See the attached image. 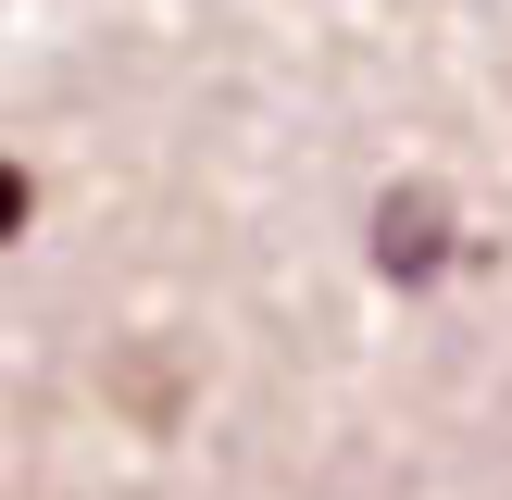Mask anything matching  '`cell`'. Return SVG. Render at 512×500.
<instances>
[{
	"mask_svg": "<svg viewBox=\"0 0 512 500\" xmlns=\"http://www.w3.org/2000/svg\"><path fill=\"white\" fill-rule=\"evenodd\" d=\"M375 263H388L400 288H425V275L450 263V213H438V188H388V200H375Z\"/></svg>",
	"mask_w": 512,
	"mask_h": 500,
	"instance_id": "6da1fadb",
	"label": "cell"
},
{
	"mask_svg": "<svg viewBox=\"0 0 512 500\" xmlns=\"http://www.w3.org/2000/svg\"><path fill=\"white\" fill-rule=\"evenodd\" d=\"M25 213H38V188H25V163H0V238H25Z\"/></svg>",
	"mask_w": 512,
	"mask_h": 500,
	"instance_id": "7a4b0ae2",
	"label": "cell"
}]
</instances>
